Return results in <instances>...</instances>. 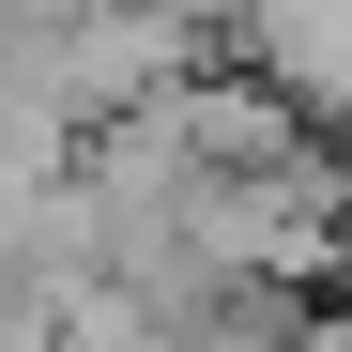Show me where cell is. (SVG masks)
I'll use <instances>...</instances> for the list:
<instances>
[{
	"mask_svg": "<svg viewBox=\"0 0 352 352\" xmlns=\"http://www.w3.org/2000/svg\"><path fill=\"white\" fill-rule=\"evenodd\" d=\"M337 138H352V123H337Z\"/></svg>",
	"mask_w": 352,
	"mask_h": 352,
	"instance_id": "cell-1",
	"label": "cell"
}]
</instances>
